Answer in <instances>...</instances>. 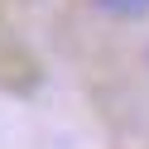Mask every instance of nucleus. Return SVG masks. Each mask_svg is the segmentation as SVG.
I'll return each mask as SVG.
<instances>
[{
    "instance_id": "1",
    "label": "nucleus",
    "mask_w": 149,
    "mask_h": 149,
    "mask_svg": "<svg viewBox=\"0 0 149 149\" xmlns=\"http://www.w3.org/2000/svg\"><path fill=\"white\" fill-rule=\"evenodd\" d=\"M106 15H120V19H135V15H149V0H96Z\"/></svg>"
}]
</instances>
